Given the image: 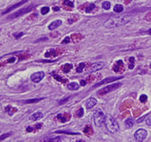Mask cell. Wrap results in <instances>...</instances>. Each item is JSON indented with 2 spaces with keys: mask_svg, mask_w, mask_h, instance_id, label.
<instances>
[{
  "mask_svg": "<svg viewBox=\"0 0 151 142\" xmlns=\"http://www.w3.org/2000/svg\"><path fill=\"white\" fill-rule=\"evenodd\" d=\"M130 19H131V18L127 15L112 17V18L105 21V22L104 23V26L106 28H108V29L115 28V27H119V26L126 25V23H128L130 22Z\"/></svg>",
  "mask_w": 151,
  "mask_h": 142,
  "instance_id": "6da1fadb",
  "label": "cell"
},
{
  "mask_svg": "<svg viewBox=\"0 0 151 142\" xmlns=\"http://www.w3.org/2000/svg\"><path fill=\"white\" fill-rule=\"evenodd\" d=\"M105 126L111 133H115L119 130V126L114 117L110 114H106L104 120Z\"/></svg>",
  "mask_w": 151,
  "mask_h": 142,
  "instance_id": "7a4b0ae2",
  "label": "cell"
},
{
  "mask_svg": "<svg viewBox=\"0 0 151 142\" xmlns=\"http://www.w3.org/2000/svg\"><path fill=\"white\" fill-rule=\"evenodd\" d=\"M93 118H94V122L95 124V126L99 127L104 122V120H105V115L104 111L101 109L97 108L94 112Z\"/></svg>",
  "mask_w": 151,
  "mask_h": 142,
  "instance_id": "3957f363",
  "label": "cell"
},
{
  "mask_svg": "<svg viewBox=\"0 0 151 142\" xmlns=\"http://www.w3.org/2000/svg\"><path fill=\"white\" fill-rule=\"evenodd\" d=\"M122 86L121 83H117V84H111V85H109L105 86V87H103L100 90H99L97 94L99 95H106V94H108V93L111 92L115 90L118 89L119 86Z\"/></svg>",
  "mask_w": 151,
  "mask_h": 142,
  "instance_id": "277c9868",
  "label": "cell"
},
{
  "mask_svg": "<svg viewBox=\"0 0 151 142\" xmlns=\"http://www.w3.org/2000/svg\"><path fill=\"white\" fill-rule=\"evenodd\" d=\"M34 7H35V6L31 5V6H27V7H26V8L21 9V10H18V11H17V12L14 13V14H12L10 15V16L8 17V18H9V19H13V18H18V17L22 16V15H24V14H26L29 13L30 11H31L32 10L34 9Z\"/></svg>",
  "mask_w": 151,
  "mask_h": 142,
  "instance_id": "5b68a950",
  "label": "cell"
},
{
  "mask_svg": "<svg viewBox=\"0 0 151 142\" xmlns=\"http://www.w3.org/2000/svg\"><path fill=\"white\" fill-rule=\"evenodd\" d=\"M147 131L144 129H139L135 133V139L136 141H143L147 137Z\"/></svg>",
  "mask_w": 151,
  "mask_h": 142,
  "instance_id": "8992f818",
  "label": "cell"
},
{
  "mask_svg": "<svg viewBox=\"0 0 151 142\" xmlns=\"http://www.w3.org/2000/svg\"><path fill=\"white\" fill-rule=\"evenodd\" d=\"M122 78V76H114V77H107L104 79H103L102 81L97 83L96 84H95L93 86V87H95V86H101V85H104L106 84H108V83H111L113 81H115V80H119V79H121Z\"/></svg>",
  "mask_w": 151,
  "mask_h": 142,
  "instance_id": "52a82bcc",
  "label": "cell"
},
{
  "mask_svg": "<svg viewBox=\"0 0 151 142\" xmlns=\"http://www.w3.org/2000/svg\"><path fill=\"white\" fill-rule=\"evenodd\" d=\"M44 76H45L44 71H37L31 75L30 79L34 83H39L40 81H42V79L44 78Z\"/></svg>",
  "mask_w": 151,
  "mask_h": 142,
  "instance_id": "ba28073f",
  "label": "cell"
},
{
  "mask_svg": "<svg viewBox=\"0 0 151 142\" xmlns=\"http://www.w3.org/2000/svg\"><path fill=\"white\" fill-rule=\"evenodd\" d=\"M105 66V64L104 62H95V63L92 64L90 67V71L91 72H94V71H96L99 70H101L103 68H104Z\"/></svg>",
  "mask_w": 151,
  "mask_h": 142,
  "instance_id": "9c48e42d",
  "label": "cell"
},
{
  "mask_svg": "<svg viewBox=\"0 0 151 142\" xmlns=\"http://www.w3.org/2000/svg\"><path fill=\"white\" fill-rule=\"evenodd\" d=\"M28 1H29V0H22V1L20 2L16 3V4H15V5L11 6V7H9L8 9H6L4 12H2V14H7V13H9V12L12 11V10H14L15 9H16V8L19 7L20 6H22V5H23V4H25V3H26V2H28Z\"/></svg>",
  "mask_w": 151,
  "mask_h": 142,
  "instance_id": "30bf717a",
  "label": "cell"
},
{
  "mask_svg": "<svg viewBox=\"0 0 151 142\" xmlns=\"http://www.w3.org/2000/svg\"><path fill=\"white\" fill-rule=\"evenodd\" d=\"M96 103H97V100L95 99V98H89L86 101L85 105H86V107L88 109H91L93 106H95V105H96Z\"/></svg>",
  "mask_w": 151,
  "mask_h": 142,
  "instance_id": "8fae6325",
  "label": "cell"
},
{
  "mask_svg": "<svg viewBox=\"0 0 151 142\" xmlns=\"http://www.w3.org/2000/svg\"><path fill=\"white\" fill-rule=\"evenodd\" d=\"M61 24H62V21L58 19V20H56V21H53L52 22L49 26V29L50 30H53L55 29H57V27H59Z\"/></svg>",
  "mask_w": 151,
  "mask_h": 142,
  "instance_id": "7c38bea8",
  "label": "cell"
},
{
  "mask_svg": "<svg viewBox=\"0 0 151 142\" xmlns=\"http://www.w3.org/2000/svg\"><path fill=\"white\" fill-rule=\"evenodd\" d=\"M42 117H43V114L41 112H36V113L33 114L30 117V119L31 121H37L40 118H42Z\"/></svg>",
  "mask_w": 151,
  "mask_h": 142,
  "instance_id": "4fadbf2b",
  "label": "cell"
},
{
  "mask_svg": "<svg viewBox=\"0 0 151 142\" xmlns=\"http://www.w3.org/2000/svg\"><path fill=\"white\" fill-rule=\"evenodd\" d=\"M67 87L68 90H71V91H76V90H78L79 87H80V85H79L76 82H73V83H70L68 84Z\"/></svg>",
  "mask_w": 151,
  "mask_h": 142,
  "instance_id": "5bb4252c",
  "label": "cell"
},
{
  "mask_svg": "<svg viewBox=\"0 0 151 142\" xmlns=\"http://www.w3.org/2000/svg\"><path fill=\"white\" fill-rule=\"evenodd\" d=\"M125 126L126 128H127V129H130V128H131L133 126H134V120L132 118H127L126 121H125Z\"/></svg>",
  "mask_w": 151,
  "mask_h": 142,
  "instance_id": "9a60e30c",
  "label": "cell"
},
{
  "mask_svg": "<svg viewBox=\"0 0 151 142\" xmlns=\"http://www.w3.org/2000/svg\"><path fill=\"white\" fill-rule=\"evenodd\" d=\"M5 110L6 112H7L10 115H12V114L15 113V111H16V109L15 108H13L12 106H6V108H5Z\"/></svg>",
  "mask_w": 151,
  "mask_h": 142,
  "instance_id": "2e32d148",
  "label": "cell"
},
{
  "mask_svg": "<svg viewBox=\"0 0 151 142\" xmlns=\"http://www.w3.org/2000/svg\"><path fill=\"white\" fill-rule=\"evenodd\" d=\"M52 75L53 76V77H54L55 79H57V81H60V82H61V83H66V82L68 81L67 79H64L63 78H61L60 75H57V74H55L54 72H53V73H52Z\"/></svg>",
  "mask_w": 151,
  "mask_h": 142,
  "instance_id": "e0dca14e",
  "label": "cell"
},
{
  "mask_svg": "<svg viewBox=\"0 0 151 142\" xmlns=\"http://www.w3.org/2000/svg\"><path fill=\"white\" fill-rule=\"evenodd\" d=\"M123 10V6L120 4H117L114 7V11L116 12V13H121Z\"/></svg>",
  "mask_w": 151,
  "mask_h": 142,
  "instance_id": "ac0fdd59",
  "label": "cell"
},
{
  "mask_svg": "<svg viewBox=\"0 0 151 142\" xmlns=\"http://www.w3.org/2000/svg\"><path fill=\"white\" fill-rule=\"evenodd\" d=\"M44 98H41V99H28L24 101V103H35V102H38L41 100H42Z\"/></svg>",
  "mask_w": 151,
  "mask_h": 142,
  "instance_id": "d6986e66",
  "label": "cell"
},
{
  "mask_svg": "<svg viewBox=\"0 0 151 142\" xmlns=\"http://www.w3.org/2000/svg\"><path fill=\"white\" fill-rule=\"evenodd\" d=\"M73 68V65L70 64H64V66H63V71L65 72V73H68V71H70V69Z\"/></svg>",
  "mask_w": 151,
  "mask_h": 142,
  "instance_id": "ffe728a7",
  "label": "cell"
},
{
  "mask_svg": "<svg viewBox=\"0 0 151 142\" xmlns=\"http://www.w3.org/2000/svg\"><path fill=\"white\" fill-rule=\"evenodd\" d=\"M122 64H123V63H122V60H119L117 63H116L115 66V68H114V71H118L119 69H120V68H122Z\"/></svg>",
  "mask_w": 151,
  "mask_h": 142,
  "instance_id": "44dd1931",
  "label": "cell"
},
{
  "mask_svg": "<svg viewBox=\"0 0 151 142\" xmlns=\"http://www.w3.org/2000/svg\"><path fill=\"white\" fill-rule=\"evenodd\" d=\"M84 67H85L84 63H80V64H79V66L77 67V68H76V71L78 72V73H80V72L83 71Z\"/></svg>",
  "mask_w": 151,
  "mask_h": 142,
  "instance_id": "7402d4cb",
  "label": "cell"
},
{
  "mask_svg": "<svg viewBox=\"0 0 151 142\" xmlns=\"http://www.w3.org/2000/svg\"><path fill=\"white\" fill-rule=\"evenodd\" d=\"M130 64H129V68L130 69H133L135 67V58L133 57H130Z\"/></svg>",
  "mask_w": 151,
  "mask_h": 142,
  "instance_id": "603a6c76",
  "label": "cell"
},
{
  "mask_svg": "<svg viewBox=\"0 0 151 142\" xmlns=\"http://www.w3.org/2000/svg\"><path fill=\"white\" fill-rule=\"evenodd\" d=\"M102 6L104 10H109L110 7H111V3H110L109 2H107V1L104 2H103V4H102Z\"/></svg>",
  "mask_w": 151,
  "mask_h": 142,
  "instance_id": "cb8c5ba5",
  "label": "cell"
},
{
  "mask_svg": "<svg viewBox=\"0 0 151 142\" xmlns=\"http://www.w3.org/2000/svg\"><path fill=\"white\" fill-rule=\"evenodd\" d=\"M49 8L47 7V6H44V7H42V10H41V13H42L43 15L48 14V13H49Z\"/></svg>",
  "mask_w": 151,
  "mask_h": 142,
  "instance_id": "d4e9b609",
  "label": "cell"
},
{
  "mask_svg": "<svg viewBox=\"0 0 151 142\" xmlns=\"http://www.w3.org/2000/svg\"><path fill=\"white\" fill-rule=\"evenodd\" d=\"M11 133H4L2 134V136H0V141H2V140H5L6 138L9 137L10 136H11Z\"/></svg>",
  "mask_w": 151,
  "mask_h": 142,
  "instance_id": "484cf974",
  "label": "cell"
},
{
  "mask_svg": "<svg viewBox=\"0 0 151 142\" xmlns=\"http://www.w3.org/2000/svg\"><path fill=\"white\" fill-rule=\"evenodd\" d=\"M56 133H64V134H73V135H76V134H79V133H76L68 132V131H60V130L56 131Z\"/></svg>",
  "mask_w": 151,
  "mask_h": 142,
  "instance_id": "4316f807",
  "label": "cell"
},
{
  "mask_svg": "<svg viewBox=\"0 0 151 142\" xmlns=\"http://www.w3.org/2000/svg\"><path fill=\"white\" fill-rule=\"evenodd\" d=\"M140 102H146L147 101V99H148V98H147V96L146 95H142L140 96Z\"/></svg>",
  "mask_w": 151,
  "mask_h": 142,
  "instance_id": "83f0119b",
  "label": "cell"
},
{
  "mask_svg": "<svg viewBox=\"0 0 151 142\" xmlns=\"http://www.w3.org/2000/svg\"><path fill=\"white\" fill-rule=\"evenodd\" d=\"M64 5H65V6H71V7H73V6H74L73 3L71 1H69V0H64Z\"/></svg>",
  "mask_w": 151,
  "mask_h": 142,
  "instance_id": "f1b7e54d",
  "label": "cell"
},
{
  "mask_svg": "<svg viewBox=\"0 0 151 142\" xmlns=\"http://www.w3.org/2000/svg\"><path fill=\"white\" fill-rule=\"evenodd\" d=\"M60 137H53V138H49V139H45V140H44V141H59L60 139Z\"/></svg>",
  "mask_w": 151,
  "mask_h": 142,
  "instance_id": "f546056e",
  "label": "cell"
},
{
  "mask_svg": "<svg viewBox=\"0 0 151 142\" xmlns=\"http://www.w3.org/2000/svg\"><path fill=\"white\" fill-rule=\"evenodd\" d=\"M76 115H77V117H81L82 116L84 115V109L82 108H80V110H78L77 111V114H76Z\"/></svg>",
  "mask_w": 151,
  "mask_h": 142,
  "instance_id": "4dcf8cb0",
  "label": "cell"
},
{
  "mask_svg": "<svg viewBox=\"0 0 151 142\" xmlns=\"http://www.w3.org/2000/svg\"><path fill=\"white\" fill-rule=\"evenodd\" d=\"M95 6L94 5V4H90L89 5L88 7L86 8V12H90V11H91L93 9H95Z\"/></svg>",
  "mask_w": 151,
  "mask_h": 142,
  "instance_id": "1f68e13d",
  "label": "cell"
},
{
  "mask_svg": "<svg viewBox=\"0 0 151 142\" xmlns=\"http://www.w3.org/2000/svg\"><path fill=\"white\" fill-rule=\"evenodd\" d=\"M23 35H24V33H22V32H19V33H14V37H15L16 39H18V38H20L21 37H22Z\"/></svg>",
  "mask_w": 151,
  "mask_h": 142,
  "instance_id": "d6a6232c",
  "label": "cell"
},
{
  "mask_svg": "<svg viewBox=\"0 0 151 142\" xmlns=\"http://www.w3.org/2000/svg\"><path fill=\"white\" fill-rule=\"evenodd\" d=\"M146 123L147 126H151V115L149 116V117L146 118Z\"/></svg>",
  "mask_w": 151,
  "mask_h": 142,
  "instance_id": "836d02e7",
  "label": "cell"
},
{
  "mask_svg": "<svg viewBox=\"0 0 151 142\" xmlns=\"http://www.w3.org/2000/svg\"><path fill=\"white\" fill-rule=\"evenodd\" d=\"M70 42V37H66L62 41V44H67Z\"/></svg>",
  "mask_w": 151,
  "mask_h": 142,
  "instance_id": "e575fe53",
  "label": "cell"
},
{
  "mask_svg": "<svg viewBox=\"0 0 151 142\" xmlns=\"http://www.w3.org/2000/svg\"><path fill=\"white\" fill-rule=\"evenodd\" d=\"M57 118L60 119L62 122H66V120H65V118H64V117H62V115H61V114H58V115H57Z\"/></svg>",
  "mask_w": 151,
  "mask_h": 142,
  "instance_id": "d590c367",
  "label": "cell"
},
{
  "mask_svg": "<svg viewBox=\"0 0 151 142\" xmlns=\"http://www.w3.org/2000/svg\"><path fill=\"white\" fill-rule=\"evenodd\" d=\"M70 99V97H68V98H67V99H64V100H63V101H60V102H59V104H60V105H61V104H63V103H64V102H66L68 101V99Z\"/></svg>",
  "mask_w": 151,
  "mask_h": 142,
  "instance_id": "8d00e7d4",
  "label": "cell"
},
{
  "mask_svg": "<svg viewBox=\"0 0 151 142\" xmlns=\"http://www.w3.org/2000/svg\"><path fill=\"white\" fill-rule=\"evenodd\" d=\"M26 131H27V132H33V127H30V126H28V127H27L26 128Z\"/></svg>",
  "mask_w": 151,
  "mask_h": 142,
  "instance_id": "74e56055",
  "label": "cell"
},
{
  "mask_svg": "<svg viewBox=\"0 0 151 142\" xmlns=\"http://www.w3.org/2000/svg\"><path fill=\"white\" fill-rule=\"evenodd\" d=\"M15 61V57H11V59H9V60H7L8 63H13V62Z\"/></svg>",
  "mask_w": 151,
  "mask_h": 142,
  "instance_id": "f35d334b",
  "label": "cell"
},
{
  "mask_svg": "<svg viewBox=\"0 0 151 142\" xmlns=\"http://www.w3.org/2000/svg\"><path fill=\"white\" fill-rule=\"evenodd\" d=\"M80 85L81 86H85V85H86V81H85V80H81L80 81Z\"/></svg>",
  "mask_w": 151,
  "mask_h": 142,
  "instance_id": "ab89813d",
  "label": "cell"
},
{
  "mask_svg": "<svg viewBox=\"0 0 151 142\" xmlns=\"http://www.w3.org/2000/svg\"><path fill=\"white\" fill-rule=\"evenodd\" d=\"M43 40H45H45H47V38H46V37H44V38H41V39H38V40H37V41H35V42H37V41H43Z\"/></svg>",
  "mask_w": 151,
  "mask_h": 142,
  "instance_id": "60d3db41",
  "label": "cell"
},
{
  "mask_svg": "<svg viewBox=\"0 0 151 142\" xmlns=\"http://www.w3.org/2000/svg\"><path fill=\"white\" fill-rule=\"evenodd\" d=\"M42 124H37V125H36V128H37V129H40V128H42Z\"/></svg>",
  "mask_w": 151,
  "mask_h": 142,
  "instance_id": "b9f144b4",
  "label": "cell"
},
{
  "mask_svg": "<svg viewBox=\"0 0 151 142\" xmlns=\"http://www.w3.org/2000/svg\"><path fill=\"white\" fill-rule=\"evenodd\" d=\"M53 10H55V11H58V10H59L60 9H59V7H58V6H54Z\"/></svg>",
  "mask_w": 151,
  "mask_h": 142,
  "instance_id": "7bdbcfd3",
  "label": "cell"
},
{
  "mask_svg": "<svg viewBox=\"0 0 151 142\" xmlns=\"http://www.w3.org/2000/svg\"><path fill=\"white\" fill-rule=\"evenodd\" d=\"M147 33H148L149 34H150V35H151V29H150L148 30V32H147Z\"/></svg>",
  "mask_w": 151,
  "mask_h": 142,
  "instance_id": "ee69618b",
  "label": "cell"
},
{
  "mask_svg": "<svg viewBox=\"0 0 151 142\" xmlns=\"http://www.w3.org/2000/svg\"><path fill=\"white\" fill-rule=\"evenodd\" d=\"M150 68H151V64H150Z\"/></svg>",
  "mask_w": 151,
  "mask_h": 142,
  "instance_id": "f6af8a7d",
  "label": "cell"
}]
</instances>
